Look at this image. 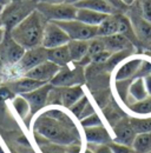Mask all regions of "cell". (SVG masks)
I'll use <instances>...</instances> for the list:
<instances>
[{
	"label": "cell",
	"mask_w": 151,
	"mask_h": 153,
	"mask_svg": "<svg viewBox=\"0 0 151 153\" xmlns=\"http://www.w3.org/2000/svg\"><path fill=\"white\" fill-rule=\"evenodd\" d=\"M118 20H119L118 33L122 34V36H124L125 38L129 39L132 44H133V46H137L138 44H141L138 38H137V36H136V33H135V30L132 27V24L131 21H130V19L128 17H125V16H123V14L119 13L118 14Z\"/></svg>",
	"instance_id": "cell-26"
},
{
	"label": "cell",
	"mask_w": 151,
	"mask_h": 153,
	"mask_svg": "<svg viewBox=\"0 0 151 153\" xmlns=\"http://www.w3.org/2000/svg\"><path fill=\"white\" fill-rule=\"evenodd\" d=\"M69 52L71 56L72 62L78 64L83 58L87 56V50H89V41L85 40H70L67 44Z\"/></svg>",
	"instance_id": "cell-25"
},
{
	"label": "cell",
	"mask_w": 151,
	"mask_h": 153,
	"mask_svg": "<svg viewBox=\"0 0 151 153\" xmlns=\"http://www.w3.org/2000/svg\"><path fill=\"white\" fill-rule=\"evenodd\" d=\"M77 8L91 10L104 14H119V11L116 10L112 5L106 0H83L75 5Z\"/></svg>",
	"instance_id": "cell-19"
},
{
	"label": "cell",
	"mask_w": 151,
	"mask_h": 153,
	"mask_svg": "<svg viewBox=\"0 0 151 153\" xmlns=\"http://www.w3.org/2000/svg\"><path fill=\"white\" fill-rule=\"evenodd\" d=\"M13 1H25V0H13Z\"/></svg>",
	"instance_id": "cell-46"
},
{
	"label": "cell",
	"mask_w": 151,
	"mask_h": 153,
	"mask_svg": "<svg viewBox=\"0 0 151 153\" xmlns=\"http://www.w3.org/2000/svg\"><path fill=\"white\" fill-rule=\"evenodd\" d=\"M148 96L149 94H148V91H147L144 78H133L131 82H130V85H129V93H128L126 101H130L129 104H132V102L145 99Z\"/></svg>",
	"instance_id": "cell-21"
},
{
	"label": "cell",
	"mask_w": 151,
	"mask_h": 153,
	"mask_svg": "<svg viewBox=\"0 0 151 153\" xmlns=\"http://www.w3.org/2000/svg\"><path fill=\"white\" fill-rule=\"evenodd\" d=\"M89 149H91L93 153H113L110 144L109 145H93V144H87Z\"/></svg>",
	"instance_id": "cell-37"
},
{
	"label": "cell",
	"mask_w": 151,
	"mask_h": 153,
	"mask_svg": "<svg viewBox=\"0 0 151 153\" xmlns=\"http://www.w3.org/2000/svg\"><path fill=\"white\" fill-rule=\"evenodd\" d=\"M148 153H151V151H150V152H148Z\"/></svg>",
	"instance_id": "cell-49"
},
{
	"label": "cell",
	"mask_w": 151,
	"mask_h": 153,
	"mask_svg": "<svg viewBox=\"0 0 151 153\" xmlns=\"http://www.w3.org/2000/svg\"><path fill=\"white\" fill-rule=\"evenodd\" d=\"M5 36H6V31H5L4 26H0V45H1V42L4 41Z\"/></svg>",
	"instance_id": "cell-42"
},
{
	"label": "cell",
	"mask_w": 151,
	"mask_h": 153,
	"mask_svg": "<svg viewBox=\"0 0 151 153\" xmlns=\"http://www.w3.org/2000/svg\"><path fill=\"white\" fill-rule=\"evenodd\" d=\"M52 88H53V86L49 82L30 93L22 94V97L27 100V102L30 105V110H31L30 114L32 117L37 114L44 107H46L47 101H49V96H50V92Z\"/></svg>",
	"instance_id": "cell-10"
},
{
	"label": "cell",
	"mask_w": 151,
	"mask_h": 153,
	"mask_svg": "<svg viewBox=\"0 0 151 153\" xmlns=\"http://www.w3.org/2000/svg\"><path fill=\"white\" fill-rule=\"evenodd\" d=\"M144 81H145V86H147V91H148V94L151 96V74L147 76L144 78Z\"/></svg>",
	"instance_id": "cell-40"
},
{
	"label": "cell",
	"mask_w": 151,
	"mask_h": 153,
	"mask_svg": "<svg viewBox=\"0 0 151 153\" xmlns=\"http://www.w3.org/2000/svg\"><path fill=\"white\" fill-rule=\"evenodd\" d=\"M83 0H66V4H70V5H76L78 2H80Z\"/></svg>",
	"instance_id": "cell-45"
},
{
	"label": "cell",
	"mask_w": 151,
	"mask_h": 153,
	"mask_svg": "<svg viewBox=\"0 0 151 153\" xmlns=\"http://www.w3.org/2000/svg\"><path fill=\"white\" fill-rule=\"evenodd\" d=\"M143 58L141 57H129L125 59L124 62H122L114 72V81H124V80H132L136 78L137 72L142 65Z\"/></svg>",
	"instance_id": "cell-12"
},
{
	"label": "cell",
	"mask_w": 151,
	"mask_h": 153,
	"mask_svg": "<svg viewBox=\"0 0 151 153\" xmlns=\"http://www.w3.org/2000/svg\"><path fill=\"white\" fill-rule=\"evenodd\" d=\"M83 134H84L87 144L109 145L113 141L111 134L104 125L94 126V127H85V128H83Z\"/></svg>",
	"instance_id": "cell-16"
},
{
	"label": "cell",
	"mask_w": 151,
	"mask_h": 153,
	"mask_svg": "<svg viewBox=\"0 0 151 153\" xmlns=\"http://www.w3.org/2000/svg\"><path fill=\"white\" fill-rule=\"evenodd\" d=\"M25 48L20 46L10 33L6 32L4 41L0 45V61L4 67H11L16 65L25 53Z\"/></svg>",
	"instance_id": "cell-8"
},
{
	"label": "cell",
	"mask_w": 151,
	"mask_h": 153,
	"mask_svg": "<svg viewBox=\"0 0 151 153\" xmlns=\"http://www.w3.org/2000/svg\"><path fill=\"white\" fill-rule=\"evenodd\" d=\"M89 102H90V100H89V98L86 96H83L76 104H73L70 108H69V111H70V113L75 117L76 119H78L79 120V118H80V115L83 114V112H84V110H85V107L89 105Z\"/></svg>",
	"instance_id": "cell-31"
},
{
	"label": "cell",
	"mask_w": 151,
	"mask_h": 153,
	"mask_svg": "<svg viewBox=\"0 0 151 153\" xmlns=\"http://www.w3.org/2000/svg\"><path fill=\"white\" fill-rule=\"evenodd\" d=\"M39 150L41 153H81V144L76 143L71 145H59L51 141H47L43 137L34 133Z\"/></svg>",
	"instance_id": "cell-13"
},
{
	"label": "cell",
	"mask_w": 151,
	"mask_h": 153,
	"mask_svg": "<svg viewBox=\"0 0 151 153\" xmlns=\"http://www.w3.org/2000/svg\"><path fill=\"white\" fill-rule=\"evenodd\" d=\"M72 64V62H71ZM67 65L60 67L56 76L50 81L55 87H72L77 85H83L85 82V71L84 67L73 62V65Z\"/></svg>",
	"instance_id": "cell-5"
},
{
	"label": "cell",
	"mask_w": 151,
	"mask_h": 153,
	"mask_svg": "<svg viewBox=\"0 0 151 153\" xmlns=\"http://www.w3.org/2000/svg\"><path fill=\"white\" fill-rule=\"evenodd\" d=\"M34 10H37L36 0H25V1H12L4 7L0 16L1 25L5 31L10 33L19 22H21L26 17H28Z\"/></svg>",
	"instance_id": "cell-4"
},
{
	"label": "cell",
	"mask_w": 151,
	"mask_h": 153,
	"mask_svg": "<svg viewBox=\"0 0 151 153\" xmlns=\"http://www.w3.org/2000/svg\"><path fill=\"white\" fill-rule=\"evenodd\" d=\"M33 132L47 141L59 145L80 143L81 134L77 125L66 124L41 112L33 120Z\"/></svg>",
	"instance_id": "cell-1"
},
{
	"label": "cell",
	"mask_w": 151,
	"mask_h": 153,
	"mask_svg": "<svg viewBox=\"0 0 151 153\" xmlns=\"http://www.w3.org/2000/svg\"><path fill=\"white\" fill-rule=\"evenodd\" d=\"M130 123L137 134L151 132V115L149 117H132L130 118Z\"/></svg>",
	"instance_id": "cell-29"
},
{
	"label": "cell",
	"mask_w": 151,
	"mask_h": 153,
	"mask_svg": "<svg viewBox=\"0 0 151 153\" xmlns=\"http://www.w3.org/2000/svg\"><path fill=\"white\" fill-rule=\"evenodd\" d=\"M79 125L81 126V128L85 127H94V126H100L103 125V120L100 119V117L94 112L93 114L89 115L81 120H79Z\"/></svg>",
	"instance_id": "cell-33"
},
{
	"label": "cell",
	"mask_w": 151,
	"mask_h": 153,
	"mask_svg": "<svg viewBox=\"0 0 151 153\" xmlns=\"http://www.w3.org/2000/svg\"><path fill=\"white\" fill-rule=\"evenodd\" d=\"M37 10L47 21H65L73 20L77 16V7L70 4H46L37 2Z\"/></svg>",
	"instance_id": "cell-6"
},
{
	"label": "cell",
	"mask_w": 151,
	"mask_h": 153,
	"mask_svg": "<svg viewBox=\"0 0 151 153\" xmlns=\"http://www.w3.org/2000/svg\"><path fill=\"white\" fill-rule=\"evenodd\" d=\"M45 84H49V82H43V81H39V80H36V79H31V78H27V76H20V78H17V79L10 80L6 84V86L13 93H16L17 96H22V94L30 93V92L39 88V87L44 86Z\"/></svg>",
	"instance_id": "cell-15"
},
{
	"label": "cell",
	"mask_w": 151,
	"mask_h": 153,
	"mask_svg": "<svg viewBox=\"0 0 151 153\" xmlns=\"http://www.w3.org/2000/svg\"><path fill=\"white\" fill-rule=\"evenodd\" d=\"M59 70H60V67L58 65L46 60V61L41 62L40 65L36 66L34 68H32L31 71H28L24 76L36 79V80L43 81V82H50L59 72Z\"/></svg>",
	"instance_id": "cell-14"
},
{
	"label": "cell",
	"mask_w": 151,
	"mask_h": 153,
	"mask_svg": "<svg viewBox=\"0 0 151 153\" xmlns=\"http://www.w3.org/2000/svg\"><path fill=\"white\" fill-rule=\"evenodd\" d=\"M119 20L118 14H110L97 26V37L105 38L118 33Z\"/></svg>",
	"instance_id": "cell-22"
},
{
	"label": "cell",
	"mask_w": 151,
	"mask_h": 153,
	"mask_svg": "<svg viewBox=\"0 0 151 153\" xmlns=\"http://www.w3.org/2000/svg\"><path fill=\"white\" fill-rule=\"evenodd\" d=\"M47 60L58 65L59 67H65V66L70 65L72 62V60H71L67 45L47 50Z\"/></svg>",
	"instance_id": "cell-23"
},
{
	"label": "cell",
	"mask_w": 151,
	"mask_h": 153,
	"mask_svg": "<svg viewBox=\"0 0 151 153\" xmlns=\"http://www.w3.org/2000/svg\"><path fill=\"white\" fill-rule=\"evenodd\" d=\"M109 14H104V13H99L96 11L91 10H85V8H77V16L76 19L90 25V26H98L103 20L105 19Z\"/></svg>",
	"instance_id": "cell-24"
},
{
	"label": "cell",
	"mask_w": 151,
	"mask_h": 153,
	"mask_svg": "<svg viewBox=\"0 0 151 153\" xmlns=\"http://www.w3.org/2000/svg\"><path fill=\"white\" fill-rule=\"evenodd\" d=\"M37 2H46V4H64L66 0H36Z\"/></svg>",
	"instance_id": "cell-41"
},
{
	"label": "cell",
	"mask_w": 151,
	"mask_h": 153,
	"mask_svg": "<svg viewBox=\"0 0 151 153\" xmlns=\"http://www.w3.org/2000/svg\"><path fill=\"white\" fill-rule=\"evenodd\" d=\"M128 110L136 117H149L151 115V96L145 99L128 105Z\"/></svg>",
	"instance_id": "cell-27"
},
{
	"label": "cell",
	"mask_w": 151,
	"mask_h": 153,
	"mask_svg": "<svg viewBox=\"0 0 151 153\" xmlns=\"http://www.w3.org/2000/svg\"><path fill=\"white\" fill-rule=\"evenodd\" d=\"M113 134H114V143L123 144L126 146H131L136 138V131L133 130L130 119H120L113 125Z\"/></svg>",
	"instance_id": "cell-11"
},
{
	"label": "cell",
	"mask_w": 151,
	"mask_h": 153,
	"mask_svg": "<svg viewBox=\"0 0 151 153\" xmlns=\"http://www.w3.org/2000/svg\"><path fill=\"white\" fill-rule=\"evenodd\" d=\"M46 24V18L38 10H34L28 17L19 22L10 34L25 50L34 48L41 46Z\"/></svg>",
	"instance_id": "cell-2"
},
{
	"label": "cell",
	"mask_w": 151,
	"mask_h": 153,
	"mask_svg": "<svg viewBox=\"0 0 151 153\" xmlns=\"http://www.w3.org/2000/svg\"><path fill=\"white\" fill-rule=\"evenodd\" d=\"M0 26H2V25H1V20H0Z\"/></svg>",
	"instance_id": "cell-48"
},
{
	"label": "cell",
	"mask_w": 151,
	"mask_h": 153,
	"mask_svg": "<svg viewBox=\"0 0 151 153\" xmlns=\"http://www.w3.org/2000/svg\"><path fill=\"white\" fill-rule=\"evenodd\" d=\"M69 41H70L69 36L60 26H58L55 21H47L41 41L43 47H45L46 50L56 48L59 46L67 45Z\"/></svg>",
	"instance_id": "cell-9"
},
{
	"label": "cell",
	"mask_w": 151,
	"mask_h": 153,
	"mask_svg": "<svg viewBox=\"0 0 151 153\" xmlns=\"http://www.w3.org/2000/svg\"><path fill=\"white\" fill-rule=\"evenodd\" d=\"M13 107L16 110V112L18 113V115L21 119H25L28 113H30V105L27 102V100L24 98L22 96H16L12 100Z\"/></svg>",
	"instance_id": "cell-30"
},
{
	"label": "cell",
	"mask_w": 151,
	"mask_h": 153,
	"mask_svg": "<svg viewBox=\"0 0 151 153\" xmlns=\"http://www.w3.org/2000/svg\"><path fill=\"white\" fill-rule=\"evenodd\" d=\"M122 2H123V5L125 6V7H130L132 6L135 2H136V0H120Z\"/></svg>",
	"instance_id": "cell-43"
},
{
	"label": "cell",
	"mask_w": 151,
	"mask_h": 153,
	"mask_svg": "<svg viewBox=\"0 0 151 153\" xmlns=\"http://www.w3.org/2000/svg\"><path fill=\"white\" fill-rule=\"evenodd\" d=\"M132 149L136 153H148L151 151V132L138 133L132 144Z\"/></svg>",
	"instance_id": "cell-28"
},
{
	"label": "cell",
	"mask_w": 151,
	"mask_h": 153,
	"mask_svg": "<svg viewBox=\"0 0 151 153\" xmlns=\"http://www.w3.org/2000/svg\"><path fill=\"white\" fill-rule=\"evenodd\" d=\"M13 0H0V5H2V6H7L8 4H11Z\"/></svg>",
	"instance_id": "cell-44"
},
{
	"label": "cell",
	"mask_w": 151,
	"mask_h": 153,
	"mask_svg": "<svg viewBox=\"0 0 151 153\" xmlns=\"http://www.w3.org/2000/svg\"><path fill=\"white\" fill-rule=\"evenodd\" d=\"M58 26H60L70 40H85L89 41L91 39L97 38V26H90L77 19L65 20V21H55Z\"/></svg>",
	"instance_id": "cell-7"
},
{
	"label": "cell",
	"mask_w": 151,
	"mask_h": 153,
	"mask_svg": "<svg viewBox=\"0 0 151 153\" xmlns=\"http://www.w3.org/2000/svg\"><path fill=\"white\" fill-rule=\"evenodd\" d=\"M130 21L139 42L149 46L151 44V22L144 19L142 17V13L141 14L135 13Z\"/></svg>",
	"instance_id": "cell-17"
},
{
	"label": "cell",
	"mask_w": 151,
	"mask_h": 153,
	"mask_svg": "<svg viewBox=\"0 0 151 153\" xmlns=\"http://www.w3.org/2000/svg\"><path fill=\"white\" fill-rule=\"evenodd\" d=\"M47 60V50L43 46H38L34 48L26 50L24 56L18 62L11 67H4L0 74H4L7 79H17L24 76L28 71L34 68L36 66L40 65L41 62Z\"/></svg>",
	"instance_id": "cell-3"
},
{
	"label": "cell",
	"mask_w": 151,
	"mask_h": 153,
	"mask_svg": "<svg viewBox=\"0 0 151 153\" xmlns=\"http://www.w3.org/2000/svg\"><path fill=\"white\" fill-rule=\"evenodd\" d=\"M102 39H103L105 50L111 53L125 51V50H133V44L128 38H125L124 36H122L119 33Z\"/></svg>",
	"instance_id": "cell-18"
},
{
	"label": "cell",
	"mask_w": 151,
	"mask_h": 153,
	"mask_svg": "<svg viewBox=\"0 0 151 153\" xmlns=\"http://www.w3.org/2000/svg\"><path fill=\"white\" fill-rule=\"evenodd\" d=\"M105 50L104 42L102 38H93L91 40H89V50H87V56L90 58H92L93 56H96L97 53L102 52Z\"/></svg>",
	"instance_id": "cell-32"
},
{
	"label": "cell",
	"mask_w": 151,
	"mask_h": 153,
	"mask_svg": "<svg viewBox=\"0 0 151 153\" xmlns=\"http://www.w3.org/2000/svg\"><path fill=\"white\" fill-rule=\"evenodd\" d=\"M83 96H85V92L81 85L72 87H60V105L69 110Z\"/></svg>",
	"instance_id": "cell-20"
},
{
	"label": "cell",
	"mask_w": 151,
	"mask_h": 153,
	"mask_svg": "<svg viewBox=\"0 0 151 153\" xmlns=\"http://www.w3.org/2000/svg\"><path fill=\"white\" fill-rule=\"evenodd\" d=\"M149 48H150V50H151V44H150V45H149Z\"/></svg>",
	"instance_id": "cell-47"
},
{
	"label": "cell",
	"mask_w": 151,
	"mask_h": 153,
	"mask_svg": "<svg viewBox=\"0 0 151 153\" xmlns=\"http://www.w3.org/2000/svg\"><path fill=\"white\" fill-rule=\"evenodd\" d=\"M106 1H109L113 7H114L116 10H118L119 12H122V11H124V10L126 8V7L123 5V2H122L120 0H106Z\"/></svg>",
	"instance_id": "cell-39"
},
{
	"label": "cell",
	"mask_w": 151,
	"mask_h": 153,
	"mask_svg": "<svg viewBox=\"0 0 151 153\" xmlns=\"http://www.w3.org/2000/svg\"><path fill=\"white\" fill-rule=\"evenodd\" d=\"M149 74H151V61L147 60V59H143L142 65H141V67H139V70L137 72L136 78H145Z\"/></svg>",
	"instance_id": "cell-34"
},
{
	"label": "cell",
	"mask_w": 151,
	"mask_h": 153,
	"mask_svg": "<svg viewBox=\"0 0 151 153\" xmlns=\"http://www.w3.org/2000/svg\"><path fill=\"white\" fill-rule=\"evenodd\" d=\"M94 113V108L92 107V105H91V102H89V105L85 107V110H84V112H83V114L80 115V118H79V120H81V119H84V118H86V117H89V115L93 114Z\"/></svg>",
	"instance_id": "cell-38"
},
{
	"label": "cell",
	"mask_w": 151,
	"mask_h": 153,
	"mask_svg": "<svg viewBox=\"0 0 151 153\" xmlns=\"http://www.w3.org/2000/svg\"><path fill=\"white\" fill-rule=\"evenodd\" d=\"M141 13L144 19L151 22V0H143L141 6Z\"/></svg>",
	"instance_id": "cell-36"
},
{
	"label": "cell",
	"mask_w": 151,
	"mask_h": 153,
	"mask_svg": "<svg viewBox=\"0 0 151 153\" xmlns=\"http://www.w3.org/2000/svg\"><path fill=\"white\" fill-rule=\"evenodd\" d=\"M110 147H111L113 153H136L131 146H126V145L118 144V143H114V141H112L110 144Z\"/></svg>",
	"instance_id": "cell-35"
}]
</instances>
